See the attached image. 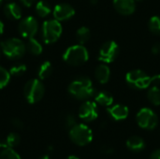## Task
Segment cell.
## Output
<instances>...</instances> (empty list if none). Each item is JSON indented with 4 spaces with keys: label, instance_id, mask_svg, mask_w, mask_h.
<instances>
[{
    "label": "cell",
    "instance_id": "obj_1",
    "mask_svg": "<svg viewBox=\"0 0 160 159\" xmlns=\"http://www.w3.org/2000/svg\"><path fill=\"white\" fill-rule=\"evenodd\" d=\"M68 91L71 97L78 100H87L95 95V88L87 77H79L70 82Z\"/></svg>",
    "mask_w": 160,
    "mask_h": 159
},
{
    "label": "cell",
    "instance_id": "obj_2",
    "mask_svg": "<svg viewBox=\"0 0 160 159\" xmlns=\"http://www.w3.org/2000/svg\"><path fill=\"white\" fill-rule=\"evenodd\" d=\"M0 48L4 55L9 59H19L26 52V45L17 37H10L0 42Z\"/></svg>",
    "mask_w": 160,
    "mask_h": 159
},
{
    "label": "cell",
    "instance_id": "obj_3",
    "mask_svg": "<svg viewBox=\"0 0 160 159\" xmlns=\"http://www.w3.org/2000/svg\"><path fill=\"white\" fill-rule=\"evenodd\" d=\"M89 59V53L87 49L81 44L73 45L68 48L64 54L63 60L70 66H82L85 64Z\"/></svg>",
    "mask_w": 160,
    "mask_h": 159
},
{
    "label": "cell",
    "instance_id": "obj_4",
    "mask_svg": "<svg viewBox=\"0 0 160 159\" xmlns=\"http://www.w3.org/2000/svg\"><path fill=\"white\" fill-rule=\"evenodd\" d=\"M45 94V87L39 79L29 80L23 88V95L26 101L30 104L39 102Z\"/></svg>",
    "mask_w": 160,
    "mask_h": 159
},
{
    "label": "cell",
    "instance_id": "obj_5",
    "mask_svg": "<svg viewBox=\"0 0 160 159\" xmlns=\"http://www.w3.org/2000/svg\"><path fill=\"white\" fill-rule=\"evenodd\" d=\"M126 82L131 88L142 90L152 85L153 77H150L141 69H134L127 73Z\"/></svg>",
    "mask_w": 160,
    "mask_h": 159
},
{
    "label": "cell",
    "instance_id": "obj_6",
    "mask_svg": "<svg viewBox=\"0 0 160 159\" xmlns=\"http://www.w3.org/2000/svg\"><path fill=\"white\" fill-rule=\"evenodd\" d=\"M69 139L78 146H85L93 140L92 130L83 124H76L69 129Z\"/></svg>",
    "mask_w": 160,
    "mask_h": 159
},
{
    "label": "cell",
    "instance_id": "obj_7",
    "mask_svg": "<svg viewBox=\"0 0 160 159\" xmlns=\"http://www.w3.org/2000/svg\"><path fill=\"white\" fill-rule=\"evenodd\" d=\"M42 38L46 44H52L56 42L62 35V25L59 21L47 20L42 24Z\"/></svg>",
    "mask_w": 160,
    "mask_h": 159
},
{
    "label": "cell",
    "instance_id": "obj_8",
    "mask_svg": "<svg viewBox=\"0 0 160 159\" xmlns=\"http://www.w3.org/2000/svg\"><path fill=\"white\" fill-rule=\"evenodd\" d=\"M137 123L143 129L153 130L158 125V117L151 109L142 108L137 113Z\"/></svg>",
    "mask_w": 160,
    "mask_h": 159
},
{
    "label": "cell",
    "instance_id": "obj_9",
    "mask_svg": "<svg viewBox=\"0 0 160 159\" xmlns=\"http://www.w3.org/2000/svg\"><path fill=\"white\" fill-rule=\"evenodd\" d=\"M119 46L115 41L109 40L102 44L98 52V59L103 63H112L119 55Z\"/></svg>",
    "mask_w": 160,
    "mask_h": 159
},
{
    "label": "cell",
    "instance_id": "obj_10",
    "mask_svg": "<svg viewBox=\"0 0 160 159\" xmlns=\"http://www.w3.org/2000/svg\"><path fill=\"white\" fill-rule=\"evenodd\" d=\"M38 30V23L35 17L27 16L22 18L18 25V31L20 35L24 38L34 37Z\"/></svg>",
    "mask_w": 160,
    "mask_h": 159
},
{
    "label": "cell",
    "instance_id": "obj_11",
    "mask_svg": "<svg viewBox=\"0 0 160 159\" xmlns=\"http://www.w3.org/2000/svg\"><path fill=\"white\" fill-rule=\"evenodd\" d=\"M98 116V106L93 101H85L83 102L79 109V117L85 122L95 121Z\"/></svg>",
    "mask_w": 160,
    "mask_h": 159
},
{
    "label": "cell",
    "instance_id": "obj_12",
    "mask_svg": "<svg viewBox=\"0 0 160 159\" xmlns=\"http://www.w3.org/2000/svg\"><path fill=\"white\" fill-rule=\"evenodd\" d=\"M53 17L55 20L62 22V21H67L72 18L75 14V9L74 7L67 3H61L58 4L54 7L53 8Z\"/></svg>",
    "mask_w": 160,
    "mask_h": 159
},
{
    "label": "cell",
    "instance_id": "obj_13",
    "mask_svg": "<svg viewBox=\"0 0 160 159\" xmlns=\"http://www.w3.org/2000/svg\"><path fill=\"white\" fill-rule=\"evenodd\" d=\"M113 7L115 10L124 16L131 15L136 10L135 0H113Z\"/></svg>",
    "mask_w": 160,
    "mask_h": 159
},
{
    "label": "cell",
    "instance_id": "obj_14",
    "mask_svg": "<svg viewBox=\"0 0 160 159\" xmlns=\"http://www.w3.org/2000/svg\"><path fill=\"white\" fill-rule=\"evenodd\" d=\"M108 112L113 120L122 121V120H125L128 118L129 111H128V108L127 106L117 104V105H114V106L109 108Z\"/></svg>",
    "mask_w": 160,
    "mask_h": 159
},
{
    "label": "cell",
    "instance_id": "obj_15",
    "mask_svg": "<svg viewBox=\"0 0 160 159\" xmlns=\"http://www.w3.org/2000/svg\"><path fill=\"white\" fill-rule=\"evenodd\" d=\"M4 14L9 20L16 21L22 18V9L20 6L14 2L8 3L4 7Z\"/></svg>",
    "mask_w": 160,
    "mask_h": 159
},
{
    "label": "cell",
    "instance_id": "obj_16",
    "mask_svg": "<svg viewBox=\"0 0 160 159\" xmlns=\"http://www.w3.org/2000/svg\"><path fill=\"white\" fill-rule=\"evenodd\" d=\"M95 77L99 83L101 84L107 83L111 77V71L109 67L105 64H101L98 66L95 70Z\"/></svg>",
    "mask_w": 160,
    "mask_h": 159
},
{
    "label": "cell",
    "instance_id": "obj_17",
    "mask_svg": "<svg viewBox=\"0 0 160 159\" xmlns=\"http://www.w3.org/2000/svg\"><path fill=\"white\" fill-rule=\"evenodd\" d=\"M127 147L132 152H141L145 148V142L139 136H132L127 141Z\"/></svg>",
    "mask_w": 160,
    "mask_h": 159
},
{
    "label": "cell",
    "instance_id": "obj_18",
    "mask_svg": "<svg viewBox=\"0 0 160 159\" xmlns=\"http://www.w3.org/2000/svg\"><path fill=\"white\" fill-rule=\"evenodd\" d=\"M95 99H96L97 103H98L99 105L104 106V107H110L113 103L112 96L109 92H106V91H102V92L98 93Z\"/></svg>",
    "mask_w": 160,
    "mask_h": 159
},
{
    "label": "cell",
    "instance_id": "obj_19",
    "mask_svg": "<svg viewBox=\"0 0 160 159\" xmlns=\"http://www.w3.org/2000/svg\"><path fill=\"white\" fill-rule=\"evenodd\" d=\"M52 65L51 64V62L45 61L40 65L38 71V79L42 81V80L48 79L52 75Z\"/></svg>",
    "mask_w": 160,
    "mask_h": 159
},
{
    "label": "cell",
    "instance_id": "obj_20",
    "mask_svg": "<svg viewBox=\"0 0 160 159\" xmlns=\"http://www.w3.org/2000/svg\"><path fill=\"white\" fill-rule=\"evenodd\" d=\"M147 98L151 104L155 106L160 105V88L158 85H153L147 92Z\"/></svg>",
    "mask_w": 160,
    "mask_h": 159
},
{
    "label": "cell",
    "instance_id": "obj_21",
    "mask_svg": "<svg viewBox=\"0 0 160 159\" xmlns=\"http://www.w3.org/2000/svg\"><path fill=\"white\" fill-rule=\"evenodd\" d=\"M26 49L33 55H39L42 52V51H43L42 45L35 37L28 38V42H27V45H26Z\"/></svg>",
    "mask_w": 160,
    "mask_h": 159
},
{
    "label": "cell",
    "instance_id": "obj_22",
    "mask_svg": "<svg viewBox=\"0 0 160 159\" xmlns=\"http://www.w3.org/2000/svg\"><path fill=\"white\" fill-rule=\"evenodd\" d=\"M35 7H36L37 14L41 18L47 17L52 11V8H51L50 5L46 1H43V0H40V1L37 2Z\"/></svg>",
    "mask_w": 160,
    "mask_h": 159
},
{
    "label": "cell",
    "instance_id": "obj_23",
    "mask_svg": "<svg viewBox=\"0 0 160 159\" xmlns=\"http://www.w3.org/2000/svg\"><path fill=\"white\" fill-rule=\"evenodd\" d=\"M91 37V32H90V29L86 26H82L80 27L77 32H76V38H77V41L79 42V44L81 45H83L85 44L89 38Z\"/></svg>",
    "mask_w": 160,
    "mask_h": 159
},
{
    "label": "cell",
    "instance_id": "obj_24",
    "mask_svg": "<svg viewBox=\"0 0 160 159\" xmlns=\"http://www.w3.org/2000/svg\"><path fill=\"white\" fill-rule=\"evenodd\" d=\"M148 28L151 33L155 35H160V16H153L148 22Z\"/></svg>",
    "mask_w": 160,
    "mask_h": 159
},
{
    "label": "cell",
    "instance_id": "obj_25",
    "mask_svg": "<svg viewBox=\"0 0 160 159\" xmlns=\"http://www.w3.org/2000/svg\"><path fill=\"white\" fill-rule=\"evenodd\" d=\"M0 159H22L18 153L10 147H4L0 152Z\"/></svg>",
    "mask_w": 160,
    "mask_h": 159
},
{
    "label": "cell",
    "instance_id": "obj_26",
    "mask_svg": "<svg viewBox=\"0 0 160 159\" xmlns=\"http://www.w3.org/2000/svg\"><path fill=\"white\" fill-rule=\"evenodd\" d=\"M20 142H21L20 136L17 133L12 132V133H9L7 136V139L5 141V144H6V147L14 148V147H16V146H18L20 144Z\"/></svg>",
    "mask_w": 160,
    "mask_h": 159
},
{
    "label": "cell",
    "instance_id": "obj_27",
    "mask_svg": "<svg viewBox=\"0 0 160 159\" xmlns=\"http://www.w3.org/2000/svg\"><path fill=\"white\" fill-rule=\"evenodd\" d=\"M10 73L6 68L0 66V89L6 87L10 81Z\"/></svg>",
    "mask_w": 160,
    "mask_h": 159
},
{
    "label": "cell",
    "instance_id": "obj_28",
    "mask_svg": "<svg viewBox=\"0 0 160 159\" xmlns=\"http://www.w3.org/2000/svg\"><path fill=\"white\" fill-rule=\"evenodd\" d=\"M25 71H26V66L24 64H17V65H14L9 69L10 75L11 76H14V77H21L22 75H23L25 73Z\"/></svg>",
    "mask_w": 160,
    "mask_h": 159
},
{
    "label": "cell",
    "instance_id": "obj_29",
    "mask_svg": "<svg viewBox=\"0 0 160 159\" xmlns=\"http://www.w3.org/2000/svg\"><path fill=\"white\" fill-rule=\"evenodd\" d=\"M76 124H77V123H76V118H75L74 115L68 114V115L66 117V119H65V126H66V127H68V128L70 129V128L73 127Z\"/></svg>",
    "mask_w": 160,
    "mask_h": 159
},
{
    "label": "cell",
    "instance_id": "obj_30",
    "mask_svg": "<svg viewBox=\"0 0 160 159\" xmlns=\"http://www.w3.org/2000/svg\"><path fill=\"white\" fill-rule=\"evenodd\" d=\"M11 124L14 127H16L17 129H22L23 128V123L21 119L19 118H13L11 120Z\"/></svg>",
    "mask_w": 160,
    "mask_h": 159
},
{
    "label": "cell",
    "instance_id": "obj_31",
    "mask_svg": "<svg viewBox=\"0 0 160 159\" xmlns=\"http://www.w3.org/2000/svg\"><path fill=\"white\" fill-rule=\"evenodd\" d=\"M101 152L104 154V155H108V156H110V155H112L113 152H114V150L112 149V147H111V146H103L102 148H101Z\"/></svg>",
    "mask_w": 160,
    "mask_h": 159
},
{
    "label": "cell",
    "instance_id": "obj_32",
    "mask_svg": "<svg viewBox=\"0 0 160 159\" xmlns=\"http://www.w3.org/2000/svg\"><path fill=\"white\" fill-rule=\"evenodd\" d=\"M152 53L155 54V55H158L160 54V43H156L153 45L152 47Z\"/></svg>",
    "mask_w": 160,
    "mask_h": 159
},
{
    "label": "cell",
    "instance_id": "obj_33",
    "mask_svg": "<svg viewBox=\"0 0 160 159\" xmlns=\"http://www.w3.org/2000/svg\"><path fill=\"white\" fill-rule=\"evenodd\" d=\"M150 159H160V149L155 150V151L151 154Z\"/></svg>",
    "mask_w": 160,
    "mask_h": 159
},
{
    "label": "cell",
    "instance_id": "obj_34",
    "mask_svg": "<svg viewBox=\"0 0 160 159\" xmlns=\"http://www.w3.org/2000/svg\"><path fill=\"white\" fill-rule=\"evenodd\" d=\"M21 2H22L25 7H31V6H33V5L37 2V0H21Z\"/></svg>",
    "mask_w": 160,
    "mask_h": 159
},
{
    "label": "cell",
    "instance_id": "obj_35",
    "mask_svg": "<svg viewBox=\"0 0 160 159\" xmlns=\"http://www.w3.org/2000/svg\"><path fill=\"white\" fill-rule=\"evenodd\" d=\"M4 28H5L4 23L2 22V21H0V36L4 33Z\"/></svg>",
    "mask_w": 160,
    "mask_h": 159
},
{
    "label": "cell",
    "instance_id": "obj_36",
    "mask_svg": "<svg viewBox=\"0 0 160 159\" xmlns=\"http://www.w3.org/2000/svg\"><path fill=\"white\" fill-rule=\"evenodd\" d=\"M4 147H6V144H5V142H3L0 140V149H2V148H4Z\"/></svg>",
    "mask_w": 160,
    "mask_h": 159
},
{
    "label": "cell",
    "instance_id": "obj_37",
    "mask_svg": "<svg viewBox=\"0 0 160 159\" xmlns=\"http://www.w3.org/2000/svg\"><path fill=\"white\" fill-rule=\"evenodd\" d=\"M39 159H52L48 155H46V156H43V157H41Z\"/></svg>",
    "mask_w": 160,
    "mask_h": 159
},
{
    "label": "cell",
    "instance_id": "obj_38",
    "mask_svg": "<svg viewBox=\"0 0 160 159\" xmlns=\"http://www.w3.org/2000/svg\"><path fill=\"white\" fill-rule=\"evenodd\" d=\"M67 159H80L79 157H75V156H70V157H68Z\"/></svg>",
    "mask_w": 160,
    "mask_h": 159
},
{
    "label": "cell",
    "instance_id": "obj_39",
    "mask_svg": "<svg viewBox=\"0 0 160 159\" xmlns=\"http://www.w3.org/2000/svg\"><path fill=\"white\" fill-rule=\"evenodd\" d=\"M90 3H91L92 5H96V4L98 3V0H90Z\"/></svg>",
    "mask_w": 160,
    "mask_h": 159
},
{
    "label": "cell",
    "instance_id": "obj_40",
    "mask_svg": "<svg viewBox=\"0 0 160 159\" xmlns=\"http://www.w3.org/2000/svg\"><path fill=\"white\" fill-rule=\"evenodd\" d=\"M3 52H2V50H1V48H0V58H1V54H2Z\"/></svg>",
    "mask_w": 160,
    "mask_h": 159
},
{
    "label": "cell",
    "instance_id": "obj_41",
    "mask_svg": "<svg viewBox=\"0 0 160 159\" xmlns=\"http://www.w3.org/2000/svg\"><path fill=\"white\" fill-rule=\"evenodd\" d=\"M2 1H3V0H0V6H1V4H2Z\"/></svg>",
    "mask_w": 160,
    "mask_h": 159
},
{
    "label": "cell",
    "instance_id": "obj_42",
    "mask_svg": "<svg viewBox=\"0 0 160 159\" xmlns=\"http://www.w3.org/2000/svg\"><path fill=\"white\" fill-rule=\"evenodd\" d=\"M135 1H142V0H135Z\"/></svg>",
    "mask_w": 160,
    "mask_h": 159
},
{
    "label": "cell",
    "instance_id": "obj_43",
    "mask_svg": "<svg viewBox=\"0 0 160 159\" xmlns=\"http://www.w3.org/2000/svg\"><path fill=\"white\" fill-rule=\"evenodd\" d=\"M8 1H10V0H8Z\"/></svg>",
    "mask_w": 160,
    "mask_h": 159
}]
</instances>
